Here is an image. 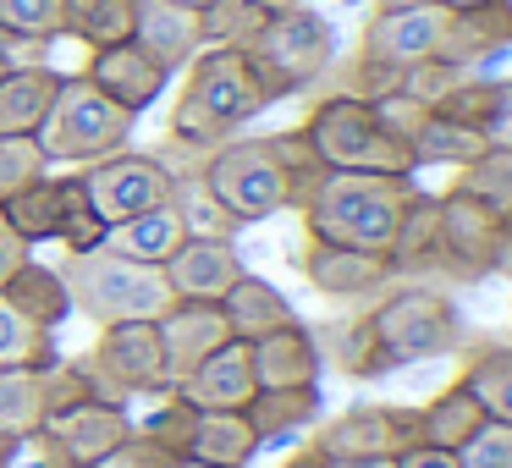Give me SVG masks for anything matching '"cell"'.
Listing matches in <instances>:
<instances>
[{
    "label": "cell",
    "instance_id": "cell-1",
    "mask_svg": "<svg viewBox=\"0 0 512 468\" xmlns=\"http://www.w3.org/2000/svg\"><path fill=\"white\" fill-rule=\"evenodd\" d=\"M265 89H259L254 67L243 50H215L204 45L188 61V83H182L177 105H171V138L199 155L221 149L226 138H237V127H248L265 111Z\"/></svg>",
    "mask_w": 512,
    "mask_h": 468
},
{
    "label": "cell",
    "instance_id": "cell-2",
    "mask_svg": "<svg viewBox=\"0 0 512 468\" xmlns=\"http://www.w3.org/2000/svg\"><path fill=\"white\" fill-rule=\"evenodd\" d=\"M413 199V177H380V171H325L320 188L303 204V232L320 243L386 254L397 232L402 204Z\"/></svg>",
    "mask_w": 512,
    "mask_h": 468
},
{
    "label": "cell",
    "instance_id": "cell-3",
    "mask_svg": "<svg viewBox=\"0 0 512 468\" xmlns=\"http://www.w3.org/2000/svg\"><path fill=\"white\" fill-rule=\"evenodd\" d=\"M61 281H67L72 314L94 325H122V320H160L177 303L166 270L138 265V259L116 254V248H83V254L61 259Z\"/></svg>",
    "mask_w": 512,
    "mask_h": 468
},
{
    "label": "cell",
    "instance_id": "cell-4",
    "mask_svg": "<svg viewBox=\"0 0 512 468\" xmlns=\"http://www.w3.org/2000/svg\"><path fill=\"white\" fill-rule=\"evenodd\" d=\"M199 177L237 226L298 210V177H292V160L281 149V133L276 138H226L221 149L204 155Z\"/></svg>",
    "mask_w": 512,
    "mask_h": 468
},
{
    "label": "cell",
    "instance_id": "cell-5",
    "mask_svg": "<svg viewBox=\"0 0 512 468\" xmlns=\"http://www.w3.org/2000/svg\"><path fill=\"white\" fill-rule=\"evenodd\" d=\"M325 171H380V177H413V149L380 122V111L353 94H325L298 127Z\"/></svg>",
    "mask_w": 512,
    "mask_h": 468
},
{
    "label": "cell",
    "instance_id": "cell-6",
    "mask_svg": "<svg viewBox=\"0 0 512 468\" xmlns=\"http://www.w3.org/2000/svg\"><path fill=\"white\" fill-rule=\"evenodd\" d=\"M254 67L265 100H292L303 89H320V78H331L336 67V28L309 6H281L265 17V28L254 34V45L243 50Z\"/></svg>",
    "mask_w": 512,
    "mask_h": 468
},
{
    "label": "cell",
    "instance_id": "cell-7",
    "mask_svg": "<svg viewBox=\"0 0 512 468\" xmlns=\"http://www.w3.org/2000/svg\"><path fill=\"white\" fill-rule=\"evenodd\" d=\"M133 127H138V116L122 111L116 100H105V94L78 72V78H61L56 105H50V116L39 122L34 138H39L50 166H56V160L94 166V160H105V155H122V149L133 144Z\"/></svg>",
    "mask_w": 512,
    "mask_h": 468
},
{
    "label": "cell",
    "instance_id": "cell-8",
    "mask_svg": "<svg viewBox=\"0 0 512 468\" xmlns=\"http://www.w3.org/2000/svg\"><path fill=\"white\" fill-rule=\"evenodd\" d=\"M364 331L380 358V375H391L402 364L452 353L463 342V314L452 309V298H441L430 287H402L364 314Z\"/></svg>",
    "mask_w": 512,
    "mask_h": 468
},
{
    "label": "cell",
    "instance_id": "cell-9",
    "mask_svg": "<svg viewBox=\"0 0 512 468\" xmlns=\"http://www.w3.org/2000/svg\"><path fill=\"white\" fill-rule=\"evenodd\" d=\"M89 369H94V380H100V397L122 402V408H127V397H166L171 391L155 320L100 325L94 353H89Z\"/></svg>",
    "mask_w": 512,
    "mask_h": 468
},
{
    "label": "cell",
    "instance_id": "cell-10",
    "mask_svg": "<svg viewBox=\"0 0 512 468\" xmlns=\"http://www.w3.org/2000/svg\"><path fill=\"white\" fill-rule=\"evenodd\" d=\"M78 182L105 226H122L144 210L171 204V171L155 155H144V149H122V155L94 160V166L78 171Z\"/></svg>",
    "mask_w": 512,
    "mask_h": 468
},
{
    "label": "cell",
    "instance_id": "cell-11",
    "mask_svg": "<svg viewBox=\"0 0 512 468\" xmlns=\"http://www.w3.org/2000/svg\"><path fill=\"white\" fill-rule=\"evenodd\" d=\"M133 413L122 402H105V397H89V402H72V408L50 413L39 441L50 446L56 468H94L100 457H111L116 446L133 435Z\"/></svg>",
    "mask_w": 512,
    "mask_h": 468
},
{
    "label": "cell",
    "instance_id": "cell-12",
    "mask_svg": "<svg viewBox=\"0 0 512 468\" xmlns=\"http://www.w3.org/2000/svg\"><path fill=\"white\" fill-rule=\"evenodd\" d=\"M419 441L413 435V408H397V402H358V408H342L320 435H314L309 452L320 463H336V457H397Z\"/></svg>",
    "mask_w": 512,
    "mask_h": 468
},
{
    "label": "cell",
    "instance_id": "cell-13",
    "mask_svg": "<svg viewBox=\"0 0 512 468\" xmlns=\"http://www.w3.org/2000/svg\"><path fill=\"white\" fill-rule=\"evenodd\" d=\"M501 248V215L474 204L468 193H441V248H435V270H452L457 281H485L496 270Z\"/></svg>",
    "mask_w": 512,
    "mask_h": 468
},
{
    "label": "cell",
    "instance_id": "cell-14",
    "mask_svg": "<svg viewBox=\"0 0 512 468\" xmlns=\"http://www.w3.org/2000/svg\"><path fill=\"white\" fill-rule=\"evenodd\" d=\"M446 23H452V6H441V0H419V6H402V12H375L358 34V56L386 61V67H419V61H435Z\"/></svg>",
    "mask_w": 512,
    "mask_h": 468
},
{
    "label": "cell",
    "instance_id": "cell-15",
    "mask_svg": "<svg viewBox=\"0 0 512 468\" xmlns=\"http://www.w3.org/2000/svg\"><path fill=\"white\" fill-rule=\"evenodd\" d=\"M303 281H309L320 298H369V292H386L397 281L386 254H364V248H342V243H320L309 237L298 254Z\"/></svg>",
    "mask_w": 512,
    "mask_h": 468
},
{
    "label": "cell",
    "instance_id": "cell-16",
    "mask_svg": "<svg viewBox=\"0 0 512 468\" xmlns=\"http://www.w3.org/2000/svg\"><path fill=\"white\" fill-rule=\"evenodd\" d=\"M155 336H160V353H166V380L171 386H177L182 375H193L215 347L232 342L221 303H182V298L155 320Z\"/></svg>",
    "mask_w": 512,
    "mask_h": 468
},
{
    "label": "cell",
    "instance_id": "cell-17",
    "mask_svg": "<svg viewBox=\"0 0 512 468\" xmlns=\"http://www.w3.org/2000/svg\"><path fill=\"white\" fill-rule=\"evenodd\" d=\"M83 78H89L94 89L105 94V100L122 105V111L144 116L149 105L166 94L171 72L160 67L155 56H144L133 39H127V45H111V50H89V67H83Z\"/></svg>",
    "mask_w": 512,
    "mask_h": 468
},
{
    "label": "cell",
    "instance_id": "cell-18",
    "mask_svg": "<svg viewBox=\"0 0 512 468\" xmlns=\"http://www.w3.org/2000/svg\"><path fill=\"white\" fill-rule=\"evenodd\" d=\"M160 270H166L171 292L182 303H221L232 292V281L248 276L237 243H221V237H188Z\"/></svg>",
    "mask_w": 512,
    "mask_h": 468
},
{
    "label": "cell",
    "instance_id": "cell-19",
    "mask_svg": "<svg viewBox=\"0 0 512 468\" xmlns=\"http://www.w3.org/2000/svg\"><path fill=\"white\" fill-rule=\"evenodd\" d=\"M133 45L155 56L166 72H182L204 50L199 12L182 0H133Z\"/></svg>",
    "mask_w": 512,
    "mask_h": 468
},
{
    "label": "cell",
    "instance_id": "cell-20",
    "mask_svg": "<svg viewBox=\"0 0 512 468\" xmlns=\"http://www.w3.org/2000/svg\"><path fill=\"white\" fill-rule=\"evenodd\" d=\"M248 369H254L259 391H298V386H320V347H314L309 325H281V331L248 342Z\"/></svg>",
    "mask_w": 512,
    "mask_h": 468
},
{
    "label": "cell",
    "instance_id": "cell-21",
    "mask_svg": "<svg viewBox=\"0 0 512 468\" xmlns=\"http://www.w3.org/2000/svg\"><path fill=\"white\" fill-rule=\"evenodd\" d=\"M254 452H259V435L243 408H188L177 457H193V463H210V468H248Z\"/></svg>",
    "mask_w": 512,
    "mask_h": 468
},
{
    "label": "cell",
    "instance_id": "cell-22",
    "mask_svg": "<svg viewBox=\"0 0 512 468\" xmlns=\"http://www.w3.org/2000/svg\"><path fill=\"white\" fill-rule=\"evenodd\" d=\"M254 391L259 386H254V369H248V342H226L193 375H182L171 386V397H182L188 408H248Z\"/></svg>",
    "mask_w": 512,
    "mask_h": 468
},
{
    "label": "cell",
    "instance_id": "cell-23",
    "mask_svg": "<svg viewBox=\"0 0 512 468\" xmlns=\"http://www.w3.org/2000/svg\"><path fill=\"white\" fill-rule=\"evenodd\" d=\"M507 45H512V17L501 12V0H490V6L452 12L435 61H446V67H457V72H474L479 61H490L496 50H507Z\"/></svg>",
    "mask_w": 512,
    "mask_h": 468
},
{
    "label": "cell",
    "instance_id": "cell-24",
    "mask_svg": "<svg viewBox=\"0 0 512 468\" xmlns=\"http://www.w3.org/2000/svg\"><path fill=\"white\" fill-rule=\"evenodd\" d=\"M61 89V72L56 67H12L0 78V138H34L39 122L50 116Z\"/></svg>",
    "mask_w": 512,
    "mask_h": 468
},
{
    "label": "cell",
    "instance_id": "cell-25",
    "mask_svg": "<svg viewBox=\"0 0 512 468\" xmlns=\"http://www.w3.org/2000/svg\"><path fill=\"white\" fill-rule=\"evenodd\" d=\"M226 331L232 342H259V336L281 331V325H298V309L287 303V292H276L265 276H237L232 292L221 298Z\"/></svg>",
    "mask_w": 512,
    "mask_h": 468
},
{
    "label": "cell",
    "instance_id": "cell-26",
    "mask_svg": "<svg viewBox=\"0 0 512 468\" xmlns=\"http://www.w3.org/2000/svg\"><path fill=\"white\" fill-rule=\"evenodd\" d=\"M435 248H441V193H419L402 204L397 232H391V270L397 276H413V270H435Z\"/></svg>",
    "mask_w": 512,
    "mask_h": 468
},
{
    "label": "cell",
    "instance_id": "cell-27",
    "mask_svg": "<svg viewBox=\"0 0 512 468\" xmlns=\"http://www.w3.org/2000/svg\"><path fill=\"white\" fill-rule=\"evenodd\" d=\"M485 419H490V413L474 402V391H468L463 380H452V386H441L430 402H424V408H413V435H419L424 446L457 452V446H463Z\"/></svg>",
    "mask_w": 512,
    "mask_h": 468
},
{
    "label": "cell",
    "instance_id": "cell-28",
    "mask_svg": "<svg viewBox=\"0 0 512 468\" xmlns=\"http://www.w3.org/2000/svg\"><path fill=\"white\" fill-rule=\"evenodd\" d=\"M0 298L12 303L23 320L45 325V331H61L72 320V298H67V281H61L56 265H39V259H23L17 276L0 287Z\"/></svg>",
    "mask_w": 512,
    "mask_h": 468
},
{
    "label": "cell",
    "instance_id": "cell-29",
    "mask_svg": "<svg viewBox=\"0 0 512 468\" xmlns=\"http://www.w3.org/2000/svg\"><path fill=\"white\" fill-rule=\"evenodd\" d=\"M408 149H413V166H452V171H463V166H474L479 155H490L479 127L452 122V116H441V111H424V122L413 127Z\"/></svg>",
    "mask_w": 512,
    "mask_h": 468
},
{
    "label": "cell",
    "instance_id": "cell-30",
    "mask_svg": "<svg viewBox=\"0 0 512 468\" xmlns=\"http://www.w3.org/2000/svg\"><path fill=\"white\" fill-rule=\"evenodd\" d=\"M182 243H188V232H182V221H177V210H171V204L144 210V215H133V221H122V226H111V232H105V248L138 259V265H166Z\"/></svg>",
    "mask_w": 512,
    "mask_h": 468
},
{
    "label": "cell",
    "instance_id": "cell-31",
    "mask_svg": "<svg viewBox=\"0 0 512 468\" xmlns=\"http://www.w3.org/2000/svg\"><path fill=\"white\" fill-rule=\"evenodd\" d=\"M61 210H67V177H39V182H28L23 193H12V199L0 204L6 226H12L28 248H34V243H56Z\"/></svg>",
    "mask_w": 512,
    "mask_h": 468
},
{
    "label": "cell",
    "instance_id": "cell-32",
    "mask_svg": "<svg viewBox=\"0 0 512 468\" xmlns=\"http://www.w3.org/2000/svg\"><path fill=\"white\" fill-rule=\"evenodd\" d=\"M50 419V391L45 369H0V435L6 441H28Z\"/></svg>",
    "mask_w": 512,
    "mask_h": 468
},
{
    "label": "cell",
    "instance_id": "cell-33",
    "mask_svg": "<svg viewBox=\"0 0 512 468\" xmlns=\"http://www.w3.org/2000/svg\"><path fill=\"white\" fill-rule=\"evenodd\" d=\"M248 424H254L259 446L265 441H287V435L309 430L320 419V386H298V391H254L248 397Z\"/></svg>",
    "mask_w": 512,
    "mask_h": 468
},
{
    "label": "cell",
    "instance_id": "cell-34",
    "mask_svg": "<svg viewBox=\"0 0 512 468\" xmlns=\"http://www.w3.org/2000/svg\"><path fill=\"white\" fill-rule=\"evenodd\" d=\"M61 34L89 50H111L133 39V0H67L61 6Z\"/></svg>",
    "mask_w": 512,
    "mask_h": 468
},
{
    "label": "cell",
    "instance_id": "cell-35",
    "mask_svg": "<svg viewBox=\"0 0 512 468\" xmlns=\"http://www.w3.org/2000/svg\"><path fill=\"white\" fill-rule=\"evenodd\" d=\"M463 386L490 419L512 424V342H479L463 364Z\"/></svg>",
    "mask_w": 512,
    "mask_h": 468
},
{
    "label": "cell",
    "instance_id": "cell-36",
    "mask_svg": "<svg viewBox=\"0 0 512 468\" xmlns=\"http://www.w3.org/2000/svg\"><path fill=\"white\" fill-rule=\"evenodd\" d=\"M171 210H177V221L188 237H221V243L237 237V221L215 204V193L204 188L199 171H193V177H171Z\"/></svg>",
    "mask_w": 512,
    "mask_h": 468
},
{
    "label": "cell",
    "instance_id": "cell-37",
    "mask_svg": "<svg viewBox=\"0 0 512 468\" xmlns=\"http://www.w3.org/2000/svg\"><path fill=\"white\" fill-rule=\"evenodd\" d=\"M56 331L23 320L12 303L0 298V369H45L56 364Z\"/></svg>",
    "mask_w": 512,
    "mask_h": 468
},
{
    "label": "cell",
    "instance_id": "cell-38",
    "mask_svg": "<svg viewBox=\"0 0 512 468\" xmlns=\"http://www.w3.org/2000/svg\"><path fill=\"white\" fill-rule=\"evenodd\" d=\"M265 6H254V0H210L199 12V28H204V45L215 50H248L254 45V34L265 28Z\"/></svg>",
    "mask_w": 512,
    "mask_h": 468
},
{
    "label": "cell",
    "instance_id": "cell-39",
    "mask_svg": "<svg viewBox=\"0 0 512 468\" xmlns=\"http://www.w3.org/2000/svg\"><path fill=\"white\" fill-rule=\"evenodd\" d=\"M452 188L468 193L474 204H485V210L507 215V210H512V155H479L474 166L457 171Z\"/></svg>",
    "mask_w": 512,
    "mask_h": 468
},
{
    "label": "cell",
    "instance_id": "cell-40",
    "mask_svg": "<svg viewBox=\"0 0 512 468\" xmlns=\"http://www.w3.org/2000/svg\"><path fill=\"white\" fill-rule=\"evenodd\" d=\"M61 6L67 0H0V34L12 39H61Z\"/></svg>",
    "mask_w": 512,
    "mask_h": 468
},
{
    "label": "cell",
    "instance_id": "cell-41",
    "mask_svg": "<svg viewBox=\"0 0 512 468\" xmlns=\"http://www.w3.org/2000/svg\"><path fill=\"white\" fill-rule=\"evenodd\" d=\"M105 232L111 226L94 215V204H89V193H83V182L78 177H67V210H61V232H56V243L67 248V254H83V248H100L105 243Z\"/></svg>",
    "mask_w": 512,
    "mask_h": 468
},
{
    "label": "cell",
    "instance_id": "cell-42",
    "mask_svg": "<svg viewBox=\"0 0 512 468\" xmlns=\"http://www.w3.org/2000/svg\"><path fill=\"white\" fill-rule=\"evenodd\" d=\"M39 177H50V160L39 149V138H0V204Z\"/></svg>",
    "mask_w": 512,
    "mask_h": 468
},
{
    "label": "cell",
    "instance_id": "cell-43",
    "mask_svg": "<svg viewBox=\"0 0 512 468\" xmlns=\"http://www.w3.org/2000/svg\"><path fill=\"white\" fill-rule=\"evenodd\" d=\"M463 78H468V72L446 67V61H419V67H402L397 94H402V100H413V105H424V111H435V105H441Z\"/></svg>",
    "mask_w": 512,
    "mask_h": 468
},
{
    "label": "cell",
    "instance_id": "cell-44",
    "mask_svg": "<svg viewBox=\"0 0 512 468\" xmlns=\"http://www.w3.org/2000/svg\"><path fill=\"white\" fill-rule=\"evenodd\" d=\"M452 457H457V468H512V424L485 419Z\"/></svg>",
    "mask_w": 512,
    "mask_h": 468
},
{
    "label": "cell",
    "instance_id": "cell-45",
    "mask_svg": "<svg viewBox=\"0 0 512 468\" xmlns=\"http://www.w3.org/2000/svg\"><path fill=\"white\" fill-rule=\"evenodd\" d=\"M479 138L490 155H512V78L490 83V105L479 116Z\"/></svg>",
    "mask_w": 512,
    "mask_h": 468
},
{
    "label": "cell",
    "instance_id": "cell-46",
    "mask_svg": "<svg viewBox=\"0 0 512 468\" xmlns=\"http://www.w3.org/2000/svg\"><path fill=\"white\" fill-rule=\"evenodd\" d=\"M490 83L496 78H463L452 94H446L435 111L441 116H452V122H468V127H479V116H485V105H490Z\"/></svg>",
    "mask_w": 512,
    "mask_h": 468
},
{
    "label": "cell",
    "instance_id": "cell-47",
    "mask_svg": "<svg viewBox=\"0 0 512 468\" xmlns=\"http://www.w3.org/2000/svg\"><path fill=\"white\" fill-rule=\"evenodd\" d=\"M94 468H171V452H166V446H155L144 430H133L111 457H100Z\"/></svg>",
    "mask_w": 512,
    "mask_h": 468
},
{
    "label": "cell",
    "instance_id": "cell-48",
    "mask_svg": "<svg viewBox=\"0 0 512 468\" xmlns=\"http://www.w3.org/2000/svg\"><path fill=\"white\" fill-rule=\"evenodd\" d=\"M39 50H45L39 39H12V34H0V78H6L12 67H39V61H45Z\"/></svg>",
    "mask_w": 512,
    "mask_h": 468
},
{
    "label": "cell",
    "instance_id": "cell-49",
    "mask_svg": "<svg viewBox=\"0 0 512 468\" xmlns=\"http://www.w3.org/2000/svg\"><path fill=\"white\" fill-rule=\"evenodd\" d=\"M23 259H34V248H28L23 237H17L12 226H6V215H0V287H6V281L17 276V265H23Z\"/></svg>",
    "mask_w": 512,
    "mask_h": 468
},
{
    "label": "cell",
    "instance_id": "cell-50",
    "mask_svg": "<svg viewBox=\"0 0 512 468\" xmlns=\"http://www.w3.org/2000/svg\"><path fill=\"white\" fill-rule=\"evenodd\" d=\"M397 468H457V457H452V452H441V446L413 441L408 452H397Z\"/></svg>",
    "mask_w": 512,
    "mask_h": 468
},
{
    "label": "cell",
    "instance_id": "cell-51",
    "mask_svg": "<svg viewBox=\"0 0 512 468\" xmlns=\"http://www.w3.org/2000/svg\"><path fill=\"white\" fill-rule=\"evenodd\" d=\"M320 468H397V457H336V463H320Z\"/></svg>",
    "mask_w": 512,
    "mask_h": 468
},
{
    "label": "cell",
    "instance_id": "cell-52",
    "mask_svg": "<svg viewBox=\"0 0 512 468\" xmlns=\"http://www.w3.org/2000/svg\"><path fill=\"white\" fill-rule=\"evenodd\" d=\"M490 276H507V281H512V243L496 248V270H490Z\"/></svg>",
    "mask_w": 512,
    "mask_h": 468
},
{
    "label": "cell",
    "instance_id": "cell-53",
    "mask_svg": "<svg viewBox=\"0 0 512 468\" xmlns=\"http://www.w3.org/2000/svg\"><path fill=\"white\" fill-rule=\"evenodd\" d=\"M402 6H419V0H369V12H402Z\"/></svg>",
    "mask_w": 512,
    "mask_h": 468
},
{
    "label": "cell",
    "instance_id": "cell-54",
    "mask_svg": "<svg viewBox=\"0 0 512 468\" xmlns=\"http://www.w3.org/2000/svg\"><path fill=\"white\" fill-rule=\"evenodd\" d=\"M281 468H320V457H314V452H298V457H287Z\"/></svg>",
    "mask_w": 512,
    "mask_h": 468
},
{
    "label": "cell",
    "instance_id": "cell-55",
    "mask_svg": "<svg viewBox=\"0 0 512 468\" xmlns=\"http://www.w3.org/2000/svg\"><path fill=\"white\" fill-rule=\"evenodd\" d=\"M254 6H265V12H281V6H303V0H254Z\"/></svg>",
    "mask_w": 512,
    "mask_h": 468
},
{
    "label": "cell",
    "instance_id": "cell-56",
    "mask_svg": "<svg viewBox=\"0 0 512 468\" xmlns=\"http://www.w3.org/2000/svg\"><path fill=\"white\" fill-rule=\"evenodd\" d=\"M441 6H452V12H468V6H490V0H441Z\"/></svg>",
    "mask_w": 512,
    "mask_h": 468
},
{
    "label": "cell",
    "instance_id": "cell-57",
    "mask_svg": "<svg viewBox=\"0 0 512 468\" xmlns=\"http://www.w3.org/2000/svg\"><path fill=\"white\" fill-rule=\"evenodd\" d=\"M501 243H512V210L501 215Z\"/></svg>",
    "mask_w": 512,
    "mask_h": 468
},
{
    "label": "cell",
    "instance_id": "cell-58",
    "mask_svg": "<svg viewBox=\"0 0 512 468\" xmlns=\"http://www.w3.org/2000/svg\"><path fill=\"white\" fill-rule=\"evenodd\" d=\"M171 468H210V463H193V457H171Z\"/></svg>",
    "mask_w": 512,
    "mask_h": 468
},
{
    "label": "cell",
    "instance_id": "cell-59",
    "mask_svg": "<svg viewBox=\"0 0 512 468\" xmlns=\"http://www.w3.org/2000/svg\"><path fill=\"white\" fill-rule=\"evenodd\" d=\"M6 457H12V441H6V435H0V463H6Z\"/></svg>",
    "mask_w": 512,
    "mask_h": 468
},
{
    "label": "cell",
    "instance_id": "cell-60",
    "mask_svg": "<svg viewBox=\"0 0 512 468\" xmlns=\"http://www.w3.org/2000/svg\"><path fill=\"white\" fill-rule=\"evenodd\" d=\"M182 6H193V12H204V6H210V0H182Z\"/></svg>",
    "mask_w": 512,
    "mask_h": 468
},
{
    "label": "cell",
    "instance_id": "cell-61",
    "mask_svg": "<svg viewBox=\"0 0 512 468\" xmlns=\"http://www.w3.org/2000/svg\"><path fill=\"white\" fill-rule=\"evenodd\" d=\"M501 12H507V17H512V0H501Z\"/></svg>",
    "mask_w": 512,
    "mask_h": 468
},
{
    "label": "cell",
    "instance_id": "cell-62",
    "mask_svg": "<svg viewBox=\"0 0 512 468\" xmlns=\"http://www.w3.org/2000/svg\"><path fill=\"white\" fill-rule=\"evenodd\" d=\"M0 468H6V463H0Z\"/></svg>",
    "mask_w": 512,
    "mask_h": 468
}]
</instances>
